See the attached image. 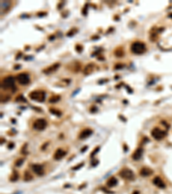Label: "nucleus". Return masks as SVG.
<instances>
[{"mask_svg":"<svg viewBox=\"0 0 172 194\" xmlns=\"http://www.w3.org/2000/svg\"><path fill=\"white\" fill-rule=\"evenodd\" d=\"M32 170L35 174L39 175V176H42L44 174V168L40 164H34L32 165Z\"/></svg>","mask_w":172,"mask_h":194,"instance_id":"nucleus-9","label":"nucleus"},{"mask_svg":"<svg viewBox=\"0 0 172 194\" xmlns=\"http://www.w3.org/2000/svg\"><path fill=\"white\" fill-rule=\"evenodd\" d=\"M152 182H153V184L155 185L157 187H158V188H161V189H164L165 188V184H164V180H163L160 177H158V176H157V177H155L154 179H153V180H152Z\"/></svg>","mask_w":172,"mask_h":194,"instance_id":"nucleus-11","label":"nucleus"},{"mask_svg":"<svg viewBox=\"0 0 172 194\" xmlns=\"http://www.w3.org/2000/svg\"><path fill=\"white\" fill-rule=\"evenodd\" d=\"M15 100H17V101H23V102H26V99L23 98V97L22 96V95H20L19 97H17V98L15 99Z\"/></svg>","mask_w":172,"mask_h":194,"instance_id":"nucleus-28","label":"nucleus"},{"mask_svg":"<svg viewBox=\"0 0 172 194\" xmlns=\"http://www.w3.org/2000/svg\"><path fill=\"white\" fill-rule=\"evenodd\" d=\"M117 184H118V180L116 178H114V177H110L107 180V186H108L109 188L114 187L115 186H117Z\"/></svg>","mask_w":172,"mask_h":194,"instance_id":"nucleus-18","label":"nucleus"},{"mask_svg":"<svg viewBox=\"0 0 172 194\" xmlns=\"http://www.w3.org/2000/svg\"><path fill=\"white\" fill-rule=\"evenodd\" d=\"M59 67H60V63H54L52 66H49L48 67L45 68L42 72H43V73H45V74H50L52 73H54L56 70H58V68Z\"/></svg>","mask_w":172,"mask_h":194,"instance_id":"nucleus-8","label":"nucleus"},{"mask_svg":"<svg viewBox=\"0 0 172 194\" xmlns=\"http://www.w3.org/2000/svg\"><path fill=\"white\" fill-rule=\"evenodd\" d=\"M49 111H50V113L53 114V115L57 116V117H60L61 114H62L60 111H59V110L54 109V108H51V109L49 110Z\"/></svg>","mask_w":172,"mask_h":194,"instance_id":"nucleus-21","label":"nucleus"},{"mask_svg":"<svg viewBox=\"0 0 172 194\" xmlns=\"http://www.w3.org/2000/svg\"><path fill=\"white\" fill-rule=\"evenodd\" d=\"M146 46L142 42H133L131 45V51L134 54H142L145 52Z\"/></svg>","mask_w":172,"mask_h":194,"instance_id":"nucleus-1","label":"nucleus"},{"mask_svg":"<svg viewBox=\"0 0 172 194\" xmlns=\"http://www.w3.org/2000/svg\"><path fill=\"white\" fill-rule=\"evenodd\" d=\"M23 179L25 181H30L33 180V176L31 175V173H29V172L26 171L24 173V176H23Z\"/></svg>","mask_w":172,"mask_h":194,"instance_id":"nucleus-20","label":"nucleus"},{"mask_svg":"<svg viewBox=\"0 0 172 194\" xmlns=\"http://www.w3.org/2000/svg\"><path fill=\"white\" fill-rule=\"evenodd\" d=\"M70 66H71V67H69V69L71 72H74V73H77L81 69L80 62H73V63H71Z\"/></svg>","mask_w":172,"mask_h":194,"instance_id":"nucleus-17","label":"nucleus"},{"mask_svg":"<svg viewBox=\"0 0 172 194\" xmlns=\"http://www.w3.org/2000/svg\"><path fill=\"white\" fill-rule=\"evenodd\" d=\"M170 17L172 18V14H170Z\"/></svg>","mask_w":172,"mask_h":194,"instance_id":"nucleus-32","label":"nucleus"},{"mask_svg":"<svg viewBox=\"0 0 172 194\" xmlns=\"http://www.w3.org/2000/svg\"><path fill=\"white\" fill-rule=\"evenodd\" d=\"M125 67V65H123V64H121V63H118V64H116L114 66V69L115 70H120V69H121V68H123Z\"/></svg>","mask_w":172,"mask_h":194,"instance_id":"nucleus-25","label":"nucleus"},{"mask_svg":"<svg viewBox=\"0 0 172 194\" xmlns=\"http://www.w3.org/2000/svg\"><path fill=\"white\" fill-rule=\"evenodd\" d=\"M94 69H95V64L93 63H89L88 65L85 66V67L84 68V75H90V73H93Z\"/></svg>","mask_w":172,"mask_h":194,"instance_id":"nucleus-13","label":"nucleus"},{"mask_svg":"<svg viewBox=\"0 0 172 194\" xmlns=\"http://www.w3.org/2000/svg\"><path fill=\"white\" fill-rule=\"evenodd\" d=\"M119 174H120V176L122 178V179L127 180H134V178H135L133 172L127 167L122 168V169L120 171V173Z\"/></svg>","mask_w":172,"mask_h":194,"instance_id":"nucleus-4","label":"nucleus"},{"mask_svg":"<svg viewBox=\"0 0 172 194\" xmlns=\"http://www.w3.org/2000/svg\"><path fill=\"white\" fill-rule=\"evenodd\" d=\"M11 3L10 1H1V13H5L11 8Z\"/></svg>","mask_w":172,"mask_h":194,"instance_id":"nucleus-16","label":"nucleus"},{"mask_svg":"<svg viewBox=\"0 0 172 194\" xmlns=\"http://www.w3.org/2000/svg\"><path fill=\"white\" fill-rule=\"evenodd\" d=\"M33 127H34V129H35L37 130H45L46 127V122L45 119L40 118V119H37L34 122Z\"/></svg>","mask_w":172,"mask_h":194,"instance_id":"nucleus-7","label":"nucleus"},{"mask_svg":"<svg viewBox=\"0 0 172 194\" xmlns=\"http://www.w3.org/2000/svg\"><path fill=\"white\" fill-rule=\"evenodd\" d=\"M142 155H143V149L141 148H137L135 151H134L133 154L132 155V158L134 161H139V160L141 159Z\"/></svg>","mask_w":172,"mask_h":194,"instance_id":"nucleus-15","label":"nucleus"},{"mask_svg":"<svg viewBox=\"0 0 172 194\" xmlns=\"http://www.w3.org/2000/svg\"><path fill=\"white\" fill-rule=\"evenodd\" d=\"M29 97L34 101L41 103L46 98V92L44 91H34V92L29 93Z\"/></svg>","mask_w":172,"mask_h":194,"instance_id":"nucleus-3","label":"nucleus"},{"mask_svg":"<svg viewBox=\"0 0 172 194\" xmlns=\"http://www.w3.org/2000/svg\"><path fill=\"white\" fill-rule=\"evenodd\" d=\"M152 173H153V170L151 169L150 167H143L139 171V174L141 175V176H143V177L151 176Z\"/></svg>","mask_w":172,"mask_h":194,"instance_id":"nucleus-14","label":"nucleus"},{"mask_svg":"<svg viewBox=\"0 0 172 194\" xmlns=\"http://www.w3.org/2000/svg\"><path fill=\"white\" fill-rule=\"evenodd\" d=\"M23 161H24V160H23V159H19V160H17V161H15V166H17V167H20V166L23 163Z\"/></svg>","mask_w":172,"mask_h":194,"instance_id":"nucleus-27","label":"nucleus"},{"mask_svg":"<svg viewBox=\"0 0 172 194\" xmlns=\"http://www.w3.org/2000/svg\"><path fill=\"white\" fill-rule=\"evenodd\" d=\"M92 134H93V130L91 129H89V128H88V129H84V130H83L82 131H81L79 137L80 140H84V139L90 137Z\"/></svg>","mask_w":172,"mask_h":194,"instance_id":"nucleus-10","label":"nucleus"},{"mask_svg":"<svg viewBox=\"0 0 172 194\" xmlns=\"http://www.w3.org/2000/svg\"><path fill=\"white\" fill-rule=\"evenodd\" d=\"M77 32V28H73V29H70V30L68 31L67 34H66V36H73Z\"/></svg>","mask_w":172,"mask_h":194,"instance_id":"nucleus-23","label":"nucleus"},{"mask_svg":"<svg viewBox=\"0 0 172 194\" xmlns=\"http://www.w3.org/2000/svg\"><path fill=\"white\" fill-rule=\"evenodd\" d=\"M66 155V152L65 151V150L61 149V148H59L55 151L54 155V159L56 160V161H59V160H60L64 157V156Z\"/></svg>","mask_w":172,"mask_h":194,"instance_id":"nucleus-12","label":"nucleus"},{"mask_svg":"<svg viewBox=\"0 0 172 194\" xmlns=\"http://www.w3.org/2000/svg\"><path fill=\"white\" fill-rule=\"evenodd\" d=\"M2 88L5 90H12V92H15V79L12 76H7L2 80L1 84Z\"/></svg>","mask_w":172,"mask_h":194,"instance_id":"nucleus-2","label":"nucleus"},{"mask_svg":"<svg viewBox=\"0 0 172 194\" xmlns=\"http://www.w3.org/2000/svg\"><path fill=\"white\" fill-rule=\"evenodd\" d=\"M60 100V97L59 96H54L51 97V98L49 99V103H56Z\"/></svg>","mask_w":172,"mask_h":194,"instance_id":"nucleus-24","label":"nucleus"},{"mask_svg":"<svg viewBox=\"0 0 172 194\" xmlns=\"http://www.w3.org/2000/svg\"><path fill=\"white\" fill-rule=\"evenodd\" d=\"M17 82L20 84V85L26 86V85H28V84L29 83L30 79H29V74H28V73H19L17 76Z\"/></svg>","mask_w":172,"mask_h":194,"instance_id":"nucleus-6","label":"nucleus"},{"mask_svg":"<svg viewBox=\"0 0 172 194\" xmlns=\"http://www.w3.org/2000/svg\"><path fill=\"white\" fill-rule=\"evenodd\" d=\"M76 51L77 53H81L83 51V46L80 44H77L76 45Z\"/></svg>","mask_w":172,"mask_h":194,"instance_id":"nucleus-26","label":"nucleus"},{"mask_svg":"<svg viewBox=\"0 0 172 194\" xmlns=\"http://www.w3.org/2000/svg\"><path fill=\"white\" fill-rule=\"evenodd\" d=\"M99 149H100V147H96V148H95V150H94V151H92L91 155H91V156H94V155H95L96 154V153H97V152L99 151Z\"/></svg>","mask_w":172,"mask_h":194,"instance_id":"nucleus-29","label":"nucleus"},{"mask_svg":"<svg viewBox=\"0 0 172 194\" xmlns=\"http://www.w3.org/2000/svg\"><path fill=\"white\" fill-rule=\"evenodd\" d=\"M18 178H19V174H18V173H17L15 171H14L13 173H12V175L10 178V180H11V181H12V182H15V181H17L18 180Z\"/></svg>","mask_w":172,"mask_h":194,"instance_id":"nucleus-22","label":"nucleus"},{"mask_svg":"<svg viewBox=\"0 0 172 194\" xmlns=\"http://www.w3.org/2000/svg\"><path fill=\"white\" fill-rule=\"evenodd\" d=\"M133 194H139V191H135V192H133Z\"/></svg>","mask_w":172,"mask_h":194,"instance_id":"nucleus-31","label":"nucleus"},{"mask_svg":"<svg viewBox=\"0 0 172 194\" xmlns=\"http://www.w3.org/2000/svg\"><path fill=\"white\" fill-rule=\"evenodd\" d=\"M152 136L154 139L160 141L166 136V132L162 130L161 129H159V128H154V129L152 130Z\"/></svg>","mask_w":172,"mask_h":194,"instance_id":"nucleus-5","label":"nucleus"},{"mask_svg":"<svg viewBox=\"0 0 172 194\" xmlns=\"http://www.w3.org/2000/svg\"><path fill=\"white\" fill-rule=\"evenodd\" d=\"M114 54L116 57H123L124 55V50L122 48H116L114 51Z\"/></svg>","mask_w":172,"mask_h":194,"instance_id":"nucleus-19","label":"nucleus"},{"mask_svg":"<svg viewBox=\"0 0 172 194\" xmlns=\"http://www.w3.org/2000/svg\"><path fill=\"white\" fill-rule=\"evenodd\" d=\"M83 166H84V162H82V163H80V164H79V165H77L76 167L72 168V170H77V169H79V168L82 167Z\"/></svg>","mask_w":172,"mask_h":194,"instance_id":"nucleus-30","label":"nucleus"}]
</instances>
